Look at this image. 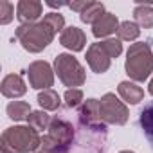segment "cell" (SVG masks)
Wrapping results in <instances>:
<instances>
[{"label":"cell","mask_w":153,"mask_h":153,"mask_svg":"<svg viewBox=\"0 0 153 153\" xmlns=\"http://www.w3.org/2000/svg\"><path fill=\"white\" fill-rule=\"evenodd\" d=\"M126 74L131 81L142 83L153 74V52L146 42L131 43L126 51Z\"/></svg>","instance_id":"1"},{"label":"cell","mask_w":153,"mask_h":153,"mask_svg":"<svg viewBox=\"0 0 153 153\" xmlns=\"http://www.w3.org/2000/svg\"><path fill=\"white\" fill-rule=\"evenodd\" d=\"M54 31L42 20V22H34V24H24L18 25L15 31L16 40L20 42V45L27 51V52H42L45 47H49V43H52L54 40Z\"/></svg>","instance_id":"2"},{"label":"cell","mask_w":153,"mask_h":153,"mask_svg":"<svg viewBox=\"0 0 153 153\" xmlns=\"http://www.w3.org/2000/svg\"><path fill=\"white\" fill-rule=\"evenodd\" d=\"M54 72L58 74L59 81L68 88H78L87 81V72L83 65L67 52H61L54 58Z\"/></svg>","instance_id":"3"},{"label":"cell","mask_w":153,"mask_h":153,"mask_svg":"<svg viewBox=\"0 0 153 153\" xmlns=\"http://www.w3.org/2000/svg\"><path fill=\"white\" fill-rule=\"evenodd\" d=\"M2 142L9 144L18 153H33L42 148L40 133L31 126H9L2 131Z\"/></svg>","instance_id":"4"},{"label":"cell","mask_w":153,"mask_h":153,"mask_svg":"<svg viewBox=\"0 0 153 153\" xmlns=\"http://www.w3.org/2000/svg\"><path fill=\"white\" fill-rule=\"evenodd\" d=\"M99 110H101V119H103L105 124L123 126V124L128 123V117H130L128 106L124 105V101H121L112 92H106L99 99Z\"/></svg>","instance_id":"5"},{"label":"cell","mask_w":153,"mask_h":153,"mask_svg":"<svg viewBox=\"0 0 153 153\" xmlns=\"http://www.w3.org/2000/svg\"><path fill=\"white\" fill-rule=\"evenodd\" d=\"M27 76H29V85L36 90H49L54 85V70L43 59L33 61L27 68Z\"/></svg>","instance_id":"6"},{"label":"cell","mask_w":153,"mask_h":153,"mask_svg":"<svg viewBox=\"0 0 153 153\" xmlns=\"http://www.w3.org/2000/svg\"><path fill=\"white\" fill-rule=\"evenodd\" d=\"M61 149L63 153H68V148L74 140V128L68 121L65 119H59V117H54L51 121V126H49V133H47Z\"/></svg>","instance_id":"7"},{"label":"cell","mask_w":153,"mask_h":153,"mask_svg":"<svg viewBox=\"0 0 153 153\" xmlns=\"http://www.w3.org/2000/svg\"><path fill=\"white\" fill-rule=\"evenodd\" d=\"M79 121L83 126L92 128V130H106V124L101 119V110H99V99H87L83 101L79 108Z\"/></svg>","instance_id":"8"},{"label":"cell","mask_w":153,"mask_h":153,"mask_svg":"<svg viewBox=\"0 0 153 153\" xmlns=\"http://www.w3.org/2000/svg\"><path fill=\"white\" fill-rule=\"evenodd\" d=\"M85 58H87L88 67L96 74H105L110 68V65H112V58L106 54V51L103 49L101 43H92L87 49V56Z\"/></svg>","instance_id":"9"},{"label":"cell","mask_w":153,"mask_h":153,"mask_svg":"<svg viewBox=\"0 0 153 153\" xmlns=\"http://www.w3.org/2000/svg\"><path fill=\"white\" fill-rule=\"evenodd\" d=\"M43 15V4L38 0H20L16 6V18L20 24H34Z\"/></svg>","instance_id":"10"},{"label":"cell","mask_w":153,"mask_h":153,"mask_svg":"<svg viewBox=\"0 0 153 153\" xmlns=\"http://www.w3.org/2000/svg\"><path fill=\"white\" fill-rule=\"evenodd\" d=\"M59 43L72 52H79L87 45V36L79 27L70 25V27H65V31L59 34Z\"/></svg>","instance_id":"11"},{"label":"cell","mask_w":153,"mask_h":153,"mask_svg":"<svg viewBox=\"0 0 153 153\" xmlns=\"http://www.w3.org/2000/svg\"><path fill=\"white\" fill-rule=\"evenodd\" d=\"M0 90H2V96H4V97L16 99V97H22V96L27 92V85H25V81L22 79L20 74H7L6 78L2 79Z\"/></svg>","instance_id":"12"},{"label":"cell","mask_w":153,"mask_h":153,"mask_svg":"<svg viewBox=\"0 0 153 153\" xmlns=\"http://www.w3.org/2000/svg\"><path fill=\"white\" fill-rule=\"evenodd\" d=\"M119 20L114 13H105L94 25H92V34L96 38H108L110 34L117 33L119 29Z\"/></svg>","instance_id":"13"},{"label":"cell","mask_w":153,"mask_h":153,"mask_svg":"<svg viewBox=\"0 0 153 153\" xmlns=\"http://www.w3.org/2000/svg\"><path fill=\"white\" fill-rule=\"evenodd\" d=\"M117 92L121 99L128 105H139L144 99V90L139 85H135L133 81H121L117 87Z\"/></svg>","instance_id":"14"},{"label":"cell","mask_w":153,"mask_h":153,"mask_svg":"<svg viewBox=\"0 0 153 153\" xmlns=\"http://www.w3.org/2000/svg\"><path fill=\"white\" fill-rule=\"evenodd\" d=\"M139 124L148 139V142L151 144L153 148V101H149L148 105H144V108L140 110V115H139Z\"/></svg>","instance_id":"15"},{"label":"cell","mask_w":153,"mask_h":153,"mask_svg":"<svg viewBox=\"0 0 153 153\" xmlns=\"http://www.w3.org/2000/svg\"><path fill=\"white\" fill-rule=\"evenodd\" d=\"M106 11H105V6L101 4V2H96V0H88V4H87V7L83 9V13L79 15V18H81V22H85V24H96L103 15H105Z\"/></svg>","instance_id":"16"},{"label":"cell","mask_w":153,"mask_h":153,"mask_svg":"<svg viewBox=\"0 0 153 153\" xmlns=\"http://www.w3.org/2000/svg\"><path fill=\"white\" fill-rule=\"evenodd\" d=\"M38 105L43 108V110H49V112H54L61 106V97L56 90L49 88V90H42L38 94Z\"/></svg>","instance_id":"17"},{"label":"cell","mask_w":153,"mask_h":153,"mask_svg":"<svg viewBox=\"0 0 153 153\" xmlns=\"http://www.w3.org/2000/svg\"><path fill=\"white\" fill-rule=\"evenodd\" d=\"M6 112H7V117L13 121H27V117L31 115V106L25 101H11Z\"/></svg>","instance_id":"18"},{"label":"cell","mask_w":153,"mask_h":153,"mask_svg":"<svg viewBox=\"0 0 153 153\" xmlns=\"http://www.w3.org/2000/svg\"><path fill=\"white\" fill-rule=\"evenodd\" d=\"M139 34H140V27L135 22H130V20L121 22V25L117 29V38L121 42H133V40L139 38Z\"/></svg>","instance_id":"19"},{"label":"cell","mask_w":153,"mask_h":153,"mask_svg":"<svg viewBox=\"0 0 153 153\" xmlns=\"http://www.w3.org/2000/svg\"><path fill=\"white\" fill-rule=\"evenodd\" d=\"M133 16L139 27H144V29L153 27V7L151 6H137L133 9Z\"/></svg>","instance_id":"20"},{"label":"cell","mask_w":153,"mask_h":153,"mask_svg":"<svg viewBox=\"0 0 153 153\" xmlns=\"http://www.w3.org/2000/svg\"><path fill=\"white\" fill-rule=\"evenodd\" d=\"M51 115L45 112V110H36V112H31V115L27 117V123L31 128H34L36 131H43V130H49L51 126Z\"/></svg>","instance_id":"21"},{"label":"cell","mask_w":153,"mask_h":153,"mask_svg":"<svg viewBox=\"0 0 153 153\" xmlns=\"http://www.w3.org/2000/svg\"><path fill=\"white\" fill-rule=\"evenodd\" d=\"M43 22L54 31V33H63L65 31V18H63V15H59V13H47L45 16H43Z\"/></svg>","instance_id":"22"},{"label":"cell","mask_w":153,"mask_h":153,"mask_svg":"<svg viewBox=\"0 0 153 153\" xmlns=\"http://www.w3.org/2000/svg\"><path fill=\"white\" fill-rule=\"evenodd\" d=\"M101 45H103V49L106 51V54H108L112 59H114V58H119L121 52H123V43H121L119 38H106V40L101 42Z\"/></svg>","instance_id":"23"},{"label":"cell","mask_w":153,"mask_h":153,"mask_svg":"<svg viewBox=\"0 0 153 153\" xmlns=\"http://www.w3.org/2000/svg\"><path fill=\"white\" fill-rule=\"evenodd\" d=\"M15 18V6L9 0H0V24L7 25Z\"/></svg>","instance_id":"24"},{"label":"cell","mask_w":153,"mask_h":153,"mask_svg":"<svg viewBox=\"0 0 153 153\" xmlns=\"http://www.w3.org/2000/svg\"><path fill=\"white\" fill-rule=\"evenodd\" d=\"M65 103L68 108H78L79 105H83V92L79 88H68L65 92Z\"/></svg>","instance_id":"25"},{"label":"cell","mask_w":153,"mask_h":153,"mask_svg":"<svg viewBox=\"0 0 153 153\" xmlns=\"http://www.w3.org/2000/svg\"><path fill=\"white\" fill-rule=\"evenodd\" d=\"M87 4H88V0H81V2H72V4H68V7L72 9V11H76V13H83V9L87 7Z\"/></svg>","instance_id":"26"},{"label":"cell","mask_w":153,"mask_h":153,"mask_svg":"<svg viewBox=\"0 0 153 153\" xmlns=\"http://www.w3.org/2000/svg\"><path fill=\"white\" fill-rule=\"evenodd\" d=\"M45 4H47L49 7H63V6H68V4H63V2H58V4H56V2H52V0H49V2H45Z\"/></svg>","instance_id":"27"},{"label":"cell","mask_w":153,"mask_h":153,"mask_svg":"<svg viewBox=\"0 0 153 153\" xmlns=\"http://www.w3.org/2000/svg\"><path fill=\"white\" fill-rule=\"evenodd\" d=\"M148 92H149V94L153 96V78L149 79V85H148Z\"/></svg>","instance_id":"28"},{"label":"cell","mask_w":153,"mask_h":153,"mask_svg":"<svg viewBox=\"0 0 153 153\" xmlns=\"http://www.w3.org/2000/svg\"><path fill=\"white\" fill-rule=\"evenodd\" d=\"M119 153H135V151H131V149H123V151H119Z\"/></svg>","instance_id":"29"},{"label":"cell","mask_w":153,"mask_h":153,"mask_svg":"<svg viewBox=\"0 0 153 153\" xmlns=\"http://www.w3.org/2000/svg\"><path fill=\"white\" fill-rule=\"evenodd\" d=\"M36 153H49V151H43V149H40V151H36Z\"/></svg>","instance_id":"30"},{"label":"cell","mask_w":153,"mask_h":153,"mask_svg":"<svg viewBox=\"0 0 153 153\" xmlns=\"http://www.w3.org/2000/svg\"><path fill=\"white\" fill-rule=\"evenodd\" d=\"M0 153H4V151H0Z\"/></svg>","instance_id":"31"}]
</instances>
